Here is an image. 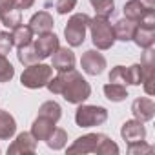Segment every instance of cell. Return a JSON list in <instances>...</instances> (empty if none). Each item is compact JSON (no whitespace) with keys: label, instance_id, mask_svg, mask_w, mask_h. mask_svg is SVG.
Returning <instances> with one entry per match:
<instances>
[{"label":"cell","instance_id":"obj_1","mask_svg":"<svg viewBox=\"0 0 155 155\" xmlns=\"http://www.w3.org/2000/svg\"><path fill=\"white\" fill-rule=\"evenodd\" d=\"M46 88L53 95H62L69 104H82L91 95V86L75 68L69 71H60L57 77H51Z\"/></svg>","mask_w":155,"mask_h":155},{"label":"cell","instance_id":"obj_2","mask_svg":"<svg viewBox=\"0 0 155 155\" xmlns=\"http://www.w3.org/2000/svg\"><path fill=\"white\" fill-rule=\"evenodd\" d=\"M88 28L91 31V40H93V44H95L97 49L106 51V49L113 48V44H115V33H113V26L110 24L108 18L95 15V18H90Z\"/></svg>","mask_w":155,"mask_h":155},{"label":"cell","instance_id":"obj_3","mask_svg":"<svg viewBox=\"0 0 155 155\" xmlns=\"http://www.w3.org/2000/svg\"><path fill=\"white\" fill-rule=\"evenodd\" d=\"M53 77V68L42 62H35L31 66H26V69L20 75V84L29 90H38L44 88L49 79Z\"/></svg>","mask_w":155,"mask_h":155},{"label":"cell","instance_id":"obj_4","mask_svg":"<svg viewBox=\"0 0 155 155\" xmlns=\"http://www.w3.org/2000/svg\"><path fill=\"white\" fill-rule=\"evenodd\" d=\"M88 24H90V17L86 13H75L73 17H69L64 28V37L71 48H79L84 44Z\"/></svg>","mask_w":155,"mask_h":155},{"label":"cell","instance_id":"obj_5","mask_svg":"<svg viewBox=\"0 0 155 155\" xmlns=\"http://www.w3.org/2000/svg\"><path fill=\"white\" fill-rule=\"evenodd\" d=\"M108 119V110L102 106H90V104H81L75 111V122L81 128H93L104 124Z\"/></svg>","mask_w":155,"mask_h":155},{"label":"cell","instance_id":"obj_6","mask_svg":"<svg viewBox=\"0 0 155 155\" xmlns=\"http://www.w3.org/2000/svg\"><path fill=\"white\" fill-rule=\"evenodd\" d=\"M81 68H82L84 73H88L91 77H97L106 69V58L97 49H88L81 58Z\"/></svg>","mask_w":155,"mask_h":155},{"label":"cell","instance_id":"obj_7","mask_svg":"<svg viewBox=\"0 0 155 155\" xmlns=\"http://www.w3.org/2000/svg\"><path fill=\"white\" fill-rule=\"evenodd\" d=\"M140 69H142V84L144 91L148 95H153V79H155V53L153 49H144L142 60H140Z\"/></svg>","mask_w":155,"mask_h":155},{"label":"cell","instance_id":"obj_8","mask_svg":"<svg viewBox=\"0 0 155 155\" xmlns=\"http://www.w3.org/2000/svg\"><path fill=\"white\" fill-rule=\"evenodd\" d=\"M58 46H60V44H58V37H57L53 31H48V33L38 35V38L33 42V48H35V51H37V55H38L40 60L51 57V55L57 51Z\"/></svg>","mask_w":155,"mask_h":155},{"label":"cell","instance_id":"obj_9","mask_svg":"<svg viewBox=\"0 0 155 155\" xmlns=\"http://www.w3.org/2000/svg\"><path fill=\"white\" fill-rule=\"evenodd\" d=\"M104 137V133H88V135H82L79 137L69 148H68V153H81V155H86V153H95L101 139Z\"/></svg>","mask_w":155,"mask_h":155},{"label":"cell","instance_id":"obj_10","mask_svg":"<svg viewBox=\"0 0 155 155\" xmlns=\"http://www.w3.org/2000/svg\"><path fill=\"white\" fill-rule=\"evenodd\" d=\"M120 135L122 139L126 140V144H133V142H140L146 139V128H144V122L137 120V119H131V120H126L120 128Z\"/></svg>","mask_w":155,"mask_h":155},{"label":"cell","instance_id":"obj_11","mask_svg":"<svg viewBox=\"0 0 155 155\" xmlns=\"http://www.w3.org/2000/svg\"><path fill=\"white\" fill-rule=\"evenodd\" d=\"M37 151V140L31 133L28 131H22L17 135V139L9 144L8 148V153L9 155H17V153H35Z\"/></svg>","mask_w":155,"mask_h":155},{"label":"cell","instance_id":"obj_12","mask_svg":"<svg viewBox=\"0 0 155 155\" xmlns=\"http://www.w3.org/2000/svg\"><path fill=\"white\" fill-rule=\"evenodd\" d=\"M51 68L57 69L58 73L60 71H69L75 68V53L69 49V48H57V51L51 55Z\"/></svg>","mask_w":155,"mask_h":155},{"label":"cell","instance_id":"obj_13","mask_svg":"<svg viewBox=\"0 0 155 155\" xmlns=\"http://www.w3.org/2000/svg\"><path fill=\"white\" fill-rule=\"evenodd\" d=\"M131 113H133V117H135L137 120H140V122H150V120L153 119V115H155V104H153V101L148 99V97H139V99H135L133 104H131Z\"/></svg>","mask_w":155,"mask_h":155},{"label":"cell","instance_id":"obj_14","mask_svg":"<svg viewBox=\"0 0 155 155\" xmlns=\"http://www.w3.org/2000/svg\"><path fill=\"white\" fill-rule=\"evenodd\" d=\"M33 31V35H42V33H48V31H53V17L48 13V11H38L35 13L31 18H29V24H28Z\"/></svg>","mask_w":155,"mask_h":155},{"label":"cell","instance_id":"obj_15","mask_svg":"<svg viewBox=\"0 0 155 155\" xmlns=\"http://www.w3.org/2000/svg\"><path fill=\"white\" fill-rule=\"evenodd\" d=\"M131 40H133L140 49H150V48H153V42H155V28L137 24Z\"/></svg>","mask_w":155,"mask_h":155},{"label":"cell","instance_id":"obj_16","mask_svg":"<svg viewBox=\"0 0 155 155\" xmlns=\"http://www.w3.org/2000/svg\"><path fill=\"white\" fill-rule=\"evenodd\" d=\"M151 9H155V8H148L146 4H142L140 0H128V2L124 4V17L126 18H130V20H133V22H139V20H142Z\"/></svg>","mask_w":155,"mask_h":155},{"label":"cell","instance_id":"obj_17","mask_svg":"<svg viewBox=\"0 0 155 155\" xmlns=\"http://www.w3.org/2000/svg\"><path fill=\"white\" fill-rule=\"evenodd\" d=\"M53 130H55V122L49 120V119H46V117H42V115H38V117L33 120L29 133L35 137V140H46V139L51 135Z\"/></svg>","mask_w":155,"mask_h":155},{"label":"cell","instance_id":"obj_18","mask_svg":"<svg viewBox=\"0 0 155 155\" xmlns=\"http://www.w3.org/2000/svg\"><path fill=\"white\" fill-rule=\"evenodd\" d=\"M137 28V22L130 20V18H120L115 22L113 26V33H115V40H120V42H130L131 37H133V31Z\"/></svg>","mask_w":155,"mask_h":155},{"label":"cell","instance_id":"obj_19","mask_svg":"<svg viewBox=\"0 0 155 155\" xmlns=\"http://www.w3.org/2000/svg\"><path fill=\"white\" fill-rule=\"evenodd\" d=\"M17 133V122L13 115H9L6 110H0V140H9Z\"/></svg>","mask_w":155,"mask_h":155},{"label":"cell","instance_id":"obj_20","mask_svg":"<svg viewBox=\"0 0 155 155\" xmlns=\"http://www.w3.org/2000/svg\"><path fill=\"white\" fill-rule=\"evenodd\" d=\"M11 40H13V46H17V48L31 44L33 42V31H31V28L24 26V24H18L17 28L11 29Z\"/></svg>","mask_w":155,"mask_h":155},{"label":"cell","instance_id":"obj_21","mask_svg":"<svg viewBox=\"0 0 155 155\" xmlns=\"http://www.w3.org/2000/svg\"><path fill=\"white\" fill-rule=\"evenodd\" d=\"M104 95L108 101L111 102H122L128 99V90L124 88V84H117V82H108L104 86Z\"/></svg>","mask_w":155,"mask_h":155},{"label":"cell","instance_id":"obj_22","mask_svg":"<svg viewBox=\"0 0 155 155\" xmlns=\"http://www.w3.org/2000/svg\"><path fill=\"white\" fill-rule=\"evenodd\" d=\"M38 115H42V117H46V119H49V120H53V122L57 124V122L60 120V117H62V108H60L58 102L48 101V102H44V104L38 108Z\"/></svg>","mask_w":155,"mask_h":155},{"label":"cell","instance_id":"obj_23","mask_svg":"<svg viewBox=\"0 0 155 155\" xmlns=\"http://www.w3.org/2000/svg\"><path fill=\"white\" fill-rule=\"evenodd\" d=\"M66 142H68V133H66V130H62V128H55V130L51 131V135L46 139V144H48V148H51V150H62V148L66 146Z\"/></svg>","mask_w":155,"mask_h":155},{"label":"cell","instance_id":"obj_24","mask_svg":"<svg viewBox=\"0 0 155 155\" xmlns=\"http://www.w3.org/2000/svg\"><path fill=\"white\" fill-rule=\"evenodd\" d=\"M17 57H18V62H20V64H24V66H31V64H35V62H38V60H40V58H38V55H37V51H35V48H33V42H31V44H28V46L18 48Z\"/></svg>","mask_w":155,"mask_h":155},{"label":"cell","instance_id":"obj_25","mask_svg":"<svg viewBox=\"0 0 155 155\" xmlns=\"http://www.w3.org/2000/svg\"><path fill=\"white\" fill-rule=\"evenodd\" d=\"M97 17H104V18H110L115 11V2L113 0H90Z\"/></svg>","mask_w":155,"mask_h":155},{"label":"cell","instance_id":"obj_26","mask_svg":"<svg viewBox=\"0 0 155 155\" xmlns=\"http://www.w3.org/2000/svg\"><path fill=\"white\" fill-rule=\"evenodd\" d=\"M0 22H2V26H6V28H9V29L17 28L18 24H22V17H20V11L13 8V9H9V11L2 13V15H0Z\"/></svg>","mask_w":155,"mask_h":155},{"label":"cell","instance_id":"obj_27","mask_svg":"<svg viewBox=\"0 0 155 155\" xmlns=\"http://www.w3.org/2000/svg\"><path fill=\"white\" fill-rule=\"evenodd\" d=\"M95 153H97V155H117V153H119V146H117L108 135H104V137L101 139V142H99Z\"/></svg>","mask_w":155,"mask_h":155},{"label":"cell","instance_id":"obj_28","mask_svg":"<svg viewBox=\"0 0 155 155\" xmlns=\"http://www.w3.org/2000/svg\"><path fill=\"white\" fill-rule=\"evenodd\" d=\"M126 84H131V86H140L142 84V69H140V64H133L130 68H126Z\"/></svg>","mask_w":155,"mask_h":155},{"label":"cell","instance_id":"obj_29","mask_svg":"<svg viewBox=\"0 0 155 155\" xmlns=\"http://www.w3.org/2000/svg\"><path fill=\"white\" fill-rule=\"evenodd\" d=\"M15 77L13 64L6 58V55H0V82H9Z\"/></svg>","mask_w":155,"mask_h":155},{"label":"cell","instance_id":"obj_30","mask_svg":"<svg viewBox=\"0 0 155 155\" xmlns=\"http://www.w3.org/2000/svg\"><path fill=\"white\" fill-rule=\"evenodd\" d=\"M128 153L130 155H150V153H153V146L146 144L144 140L133 142V144H128Z\"/></svg>","mask_w":155,"mask_h":155},{"label":"cell","instance_id":"obj_31","mask_svg":"<svg viewBox=\"0 0 155 155\" xmlns=\"http://www.w3.org/2000/svg\"><path fill=\"white\" fill-rule=\"evenodd\" d=\"M75 6H77V0H57L55 9L58 15H68L75 9Z\"/></svg>","mask_w":155,"mask_h":155},{"label":"cell","instance_id":"obj_32","mask_svg":"<svg viewBox=\"0 0 155 155\" xmlns=\"http://www.w3.org/2000/svg\"><path fill=\"white\" fill-rule=\"evenodd\" d=\"M126 68L124 66H115L111 71H110V82H117V84H126Z\"/></svg>","mask_w":155,"mask_h":155},{"label":"cell","instance_id":"obj_33","mask_svg":"<svg viewBox=\"0 0 155 155\" xmlns=\"http://www.w3.org/2000/svg\"><path fill=\"white\" fill-rule=\"evenodd\" d=\"M13 48V40H11V33L0 31V55H8Z\"/></svg>","mask_w":155,"mask_h":155},{"label":"cell","instance_id":"obj_34","mask_svg":"<svg viewBox=\"0 0 155 155\" xmlns=\"http://www.w3.org/2000/svg\"><path fill=\"white\" fill-rule=\"evenodd\" d=\"M11 4H13L15 9L24 11V9H29V8L35 4V0H11Z\"/></svg>","mask_w":155,"mask_h":155},{"label":"cell","instance_id":"obj_35","mask_svg":"<svg viewBox=\"0 0 155 155\" xmlns=\"http://www.w3.org/2000/svg\"><path fill=\"white\" fill-rule=\"evenodd\" d=\"M9 9H13L11 0H0V15L6 13V11H9Z\"/></svg>","mask_w":155,"mask_h":155},{"label":"cell","instance_id":"obj_36","mask_svg":"<svg viewBox=\"0 0 155 155\" xmlns=\"http://www.w3.org/2000/svg\"><path fill=\"white\" fill-rule=\"evenodd\" d=\"M142 4H146L148 8H155V0H140Z\"/></svg>","mask_w":155,"mask_h":155}]
</instances>
